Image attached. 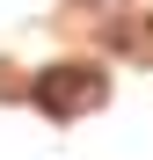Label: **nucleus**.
Segmentation results:
<instances>
[{
	"label": "nucleus",
	"instance_id": "obj_1",
	"mask_svg": "<svg viewBox=\"0 0 153 160\" xmlns=\"http://www.w3.org/2000/svg\"><path fill=\"white\" fill-rule=\"evenodd\" d=\"M37 109L44 117H88V109H102V95H110V73H102V66H88V58H73V66H44L37 73Z\"/></svg>",
	"mask_w": 153,
	"mask_h": 160
}]
</instances>
